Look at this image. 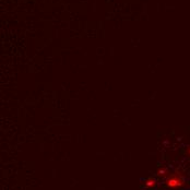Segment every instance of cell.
Here are the masks:
<instances>
[{"instance_id":"obj_3","label":"cell","mask_w":190,"mask_h":190,"mask_svg":"<svg viewBox=\"0 0 190 190\" xmlns=\"http://www.w3.org/2000/svg\"><path fill=\"white\" fill-rule=\"evenodd\" d=\"M165 173H167V169L166 168H162L159 170V176H164L165 175Z\"/></svg>"},{"instance_id":"obj_4","label":"cell","mask_w":190,"mask_h":190,"mask_svg":"<svg viewBox=\"0 0 190 190\" xmlns=\"http://www.w3.org/2000/svg\"><path fill=\"white\" fill-rule=\"evenodd\" d=\"M187 152H188V154H189V155H190V147H189V149H188V151H187Z\"/></svg>"},{"instance_id":"obj_1","label":"cell","mask_w":190,"mask_h":190,"mask_svg":"<svg viewBox=\"0 0 190 190\" xmlns=\"http://www.w3.org/2000/svg\"><path fill=\"white\" fill-rule=\"evenodd\" d=\"M185 180H183V177L179 174H173L172 176H169L166 180V185L169 189H177V188H180Z\"/></svg>"},{"instance_id":"obj_2","label":"cell","mask_w":190,"mask_h":190,"mask_svg":"<svg viewBox=\"0 0 190 190\" xmlns=\"http://www.w3.org/2000/svg\"><path fill=\"white\" fill-rule=\"evenodd\" d=\"M145 185H146L147 187H152V186H154V185H155V180H154L153 178H150V179H147L146 181H145Z\"/></svg>"}]
</instances>
